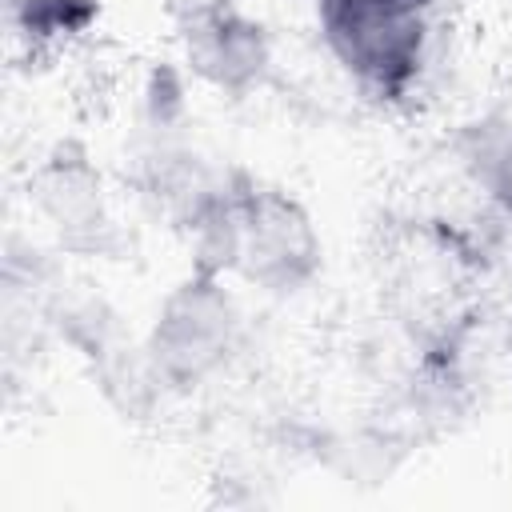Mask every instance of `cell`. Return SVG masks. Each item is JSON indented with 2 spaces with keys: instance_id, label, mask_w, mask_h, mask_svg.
<instances>
[{
  "instance_id": "obj_1",
  "label": "cell",
  "mask_w": 512,
  "mask_h": 512,
  "mask_svg": "<svg viewBox=\"0 0 512 512\" xmlns=\"http://www.w3.org/2000/svg\"><path fill=\"white\" fill-rule=\"evenodd\" d=\"M204 236L216 256L212 272L228 268L264 292H300L320 268L312 216L272 188L212 196L204 208Z\"/></svg>"
},
{
  "instance_id": "obj_2",
  "label": "cell",
  "mask_w": 512,
  "mask_h": 512,
  "mask_svg": "<svg viewBox=\"0 0 512 512\" xmlns=\"http://www.w3.org/2000/svg\"><path fill=\"white\" fill-rule=\"evenodd\" d=\"M328 56L372 96H404L428 56L432 0H316Z\"/></svg>"
},
{
  "instance_id": "obj_3",
  "label": "cell",
  "mask_w": 512,
  "mask_h": 512,
  "mask_svg": "<svg viewBox=\"0 0 512 512\" xmlns=\"http://www.w3.org/2000/svg\"><path fill=\"white\" fill-rule=\"evenodd\" d=\"M240 344V308L212 268L180 280L156 308L148 328V364L168 384H200L216 376Z\"/></svg>"
},
{
  "instance_id": "obj_4",
  "label": "cell",
  "mask_w": 512,
  "mask_h": 512,
  "mask_svg": "<svg viewBox=\"0 0 512 512\" xmlns=\"http://www.w3.org/2000/svg\"><path fill=\"white\" fill-rule=\"evenodd\" d=\"M184 60L204 84L240 96L264 80L272 52L264 28L228 4L184 20Z\"/></svg>"
},
{
  "instance_id": "obj_5",
  "label": "cell",
  "mask_w": 512,
  "mask_h": 512,
  "mask_svg": "<svg viewBox=\"0 0 512 512\" xmlns=\"http://www.w3.org/2000/svg\"><path fill=\"white\" fill-rule=\"evenodd\" d=\"M460 164L488 204L512 216V120L484 116L460 132Z\"/></svg>"
},
{
  "instance_id": "obj_6",
  "label": "cell",
  "mask_w": 512,
  "mask_h": 512,
  "mask_svg": "<svg viewBox=\"0 0 512 512\" xmlns=\"http://www.w3.org/2000/svg\"><path fill=\"white\" fill-rule=\"evenodd\" d=\"M176 4H180L184 20H188V16H200V12H212V8H228L232 0H176Z\"/></svg>"
},
{
  "instance_id": "obj_7",
  "label": "cell",
  "mask_w": 512,
  "mask_h": 512,
  "mask_svg": "<svg viewBox=\"0 0 512 512\" xmlns=\"http://www.w3.org/2000/svg\"><path fill=\"white\" fill-rule=\"evenodd\" d=\"M504 356L512 364V308H508V320H504Z\"/></svg>"
}]
</instances>
